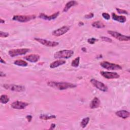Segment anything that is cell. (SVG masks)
<instances>
[{"instance_id": "obj_6", "label": "cell", "mask_w": 130, "mask_h": 130, "mask_svg": "<svg viewBox=\"0 0 130 130\" xmlns=\"http://www.w3.org/2000/svg\"><path fill=\"white\" fill-rule=\"evenodd\" d=\"M3 87L7 90H10L11 91H17V92L23 91L25 89V87L22 85L5 84L3 85Z\"/></svg>"}, {"instance_id": "obj_33", "label": "cell", "mask_w": 130, "mask_h": 130, "mask_svg": "<svg viewBox=\"0 0 130 130\" xmlns=\"http://www.w3.org/2000/svg\"><path fill=\"white\" fill-rule=\"evenodd\" d=\"M0 76H1V77H4V76H6V75H5L4 73H3L2 71H1V72H0Z\"/></svg>"}, {"instance_id": "obj_5", "label": "cell", "mask_w": 130, "mask_h": 130, "mask_svg": "<svg viewBox=\"0 0 130 130\" xmlns=\"http://www.w3.org/2000/svg\"><path fill=\"white\" fill-rule=\"evenodd\" d=\"M100 64L102 67L108 70H118L122 69V67L120 65L108 61H102L100 63Z\"/></svg>"}, {"instance_id": "obj_9", "label": "cell", "mask_w": 130, "mask_h": 130, "mask_svg": "<svg viewBox=\"0 0 130 130\" xmlns=\"http://www.w3.org/2000/svg\"><path fill=\"white\" fill-rule=\"evenodd\" d=\"M36 41L38 42L39 43H40V44H42L43 45L47 46V47H55L56 46H57L59 44L58 42H54V41H49L46 39H41V38H35L34 39Z\"/></svg>"}, {"instance_id": "obj_7", "label": "cell", "mask_w": 130, "mask_h": 130, "mask_svg": "<svg viewBox=\"0 0 130 130\" xmlns=\"http://www.w3.org/2000/svg\"><path fill=\"white\" fill-rule=\"evenodd\" d=\"M29 51L28 48H21V49H11L9 51V55L12 57L18 55H22L26 54Z\"/></svg>"}, {"instance_id": "obj_4", "label": "cell", "mask_w": 130, "mask_h": 130, "mask_svg": "<svg viewBox=\"0 0 130 130\" xmlns=\"http://www.w3.org/2000/svg\"><path fill=\"white\" fill-rule=\"evenodd\" d=\"M107 32L110 35L120 41H128L130 39L129 36H125L115 31L108 30Z\"/></svg>"}, {"instance_id": "obj_27", "label": "cell", "mask_w": 130, "mask_h": 130, "mask_svg": "<svg viewBox=\"0 0 130 130\" xmlns=\"http://www.w3.org/2000/svg\"><path fill=\"white\" fill-rule=\"evenodd\" d=\"M116 10H117L118 13H119V14H128L127 11L125 10H122V9H119V8H116Z\"/></svg>"}, {"instance_id": "obj_25", "label": "cell", "mask_w": 130, "mask_h": 130, "mask_svg": "<svg viewBox=\"0 0 130 130\" xmlns=\"http://www.w3.org/2000/svg\"><path fill=\"white\" fill-rule=\"evenodd\" d=\"M79 62H80V57L78 56L75 58L71 63V66L74 67H78L79 65Z\"/></svg>"}, {"instance_id": "obj_28", "label": "cell", "mask_w": 130, "mask_h": 130, "mask_svg": "<svg viewBox=\"0 0 130 130\" xmlns=\"http://www.w3.org/2000/svg\"><path fill=\"white\" fill-rule=\"evenodd\" d=\"M9 35V33L7 32H4L2 31H0V37L1 38H6Z\"/></svg>"}, {"instance_id": "obj_13", "label": "cell", "mask_w": 130, "mask_h": 130, "mask_svg": "<svg viewBox=\"0 0 130 130\" xmlns=\"http://www.w3.org/2000/svg\"><path fill=\"white\" fill-rule=\"evenodd\" d=\"M59 14V12H55V13L51 15H47L44 13H41L40 14V15H39V17L41 18V19H44V20H53V19H55V18H56L57 17V16H58Z\"/></svg>"}, {"instance_id": "obj_26", "label": "cell", "mask_w": 130, "mask_h": 130, "mask_svg": "<svg viewBox=\"0 0 130 130\" xmlns=\"http://www.w3.org/2000/svg\"><path fill=\"white\" fill-rule=\"evenodd\" d=\"M101 38L103 41H105V42H108L109 43H111L112 42V40L111 39H110L108 37H107L102 36V37H101Z\"/></svg>"}, {"instance_id": "obj_31", "label": "cell", "mask_w": 130, "mask_h": 130, "mask_svg": "<svg viewBox=\"0 0 130 130\" xmlns=\"http://www.w3.org/2000/svg\"><path fill=\"white\" fill-rule=\"evenodd\" d=\"M93 16H94L93 13H90V14H87V15H85V18H87V19H89V18H92V17H93Z\"/></svg>"}, {"instance_id": "obj_12", "label": "cell", "mask_w": 130, "mask_h": 130, "mask_svg": "<svg viewBox=\"0 0 130 130\" xmlns=\"http://www.w3.org/2000/svg\"><path fill=\"white\" fill-rule=\"evenodd\" d=\"M28 106V103L22 102V101H16L13 102L11 104V107L15 109H23L26 107Z\"/></svg>"}, {"instance_id": "obj_32", "label": "cell", "mask_w": 130, "mask_h": 130, "mask_svg": "<svg viewBox=\"0 0 130 130\" xmlns=\"http://www.w3.org/2000/svg\"><path fill=\"white\" fill-rule=\"evenodd\" d=\"M26 118H27L28 121L30 122L32 119V116L31 115H27L26 116Z\"/></svg>"}, {"instance_id": "obj_24", "label": "cell", "mask_w": 130, "mask_h": 130, "mask_svg": "<svg viewBox=\"0 0 130 130\" xmlns=\"http://www.w3.org/2000/svg\"><path fill=\"white\" fill-rule=\"evenodd\" d=\"M89 121V117H85L84 118H83L81 122V126L83 128H84L86 126V125H87V124L88 123V122Z\"/></svg>"}, {"instance_id": "obj_22", "label": "cell", "mask_w": 130, "mask_h": 130, "mask_svg": "<svg viewBox=\"0 0 130 130\" xmlns=\"http://www.w3.org/2000/svg\"><path fill=\"white\" fill-rule=\"evenodd\" d=\"M56 116L54 115H47V114H42L40 116V118L43 120H48L51 119H55Z\"/></svg>"}, {"instance_id": "obj_2", "label": "cell", "mask_w": 130, "mask_h": 130, "mask_svg": "<svg viewBox=\"0 0 130 130\" xmlns=\"http://www.w3.org/2000/svg\"><path fill=\"white\" fill-rule=\"evenodd\" d=\"M74 54V51L72 50H62L56 52L54 57L55 58L67 59L71 57Z\"/></svg>"}, {"instance_id": "obj_19", "label": "cell", "mask_w": 130, "mask_h": 130, "mask_svg": "<svg viewBox=\"0 0 130 130\" xmlns=\"http://www.w3.org/2000/svg\"><path fill=\"white\" fill-rule=\"evenodd\" d=\"M77 4H78V3L76 1H71L68 2L66 4L64 8H63V12H67L72 7L75 6L77 5Z\"/></svg>"}, {"instance_id": "obj_23", "label": "cell", "mask_w": 130, "mask_h": 130, "mask_svg": "<svg viewBox=\"0 0 130 130\" xmlns=\"http://www.w3.org/2000/svg\"><path fill=\"white\" fill-rule=\"evenodd\" d=\"M0 101H1V102L2 103V104H7L9 101V97L7 95H6V94H3L1 96V98H0Z\"/></svg>"}, {"instance_id": "obj_30", "label": "cell", "mask_w": 130, "mask_h": 130, "mask_svg": "<svg viewBox=\"0 0 130 130\" xmlns=\"http://www.w3.org/2000/svg\"><path fill=\"white\" fill-rule=\"evenodd\" d=\"M102 16L104 19H105L106 20H109L110 18V15L108 13H103L102 14Z\"/></svg>"}, {"instance_id": "obj_34", "label": "cell", "mask_w": 130, "mask_h": 130, "mask_svg": "<svg viewBox=\"0 0 130 130\" xmlns=\"http://www.w3.org/2000/svg\"><path fill=\"white\" fill-rule=\"evenodd\" d=\"M55 124H54V123L51 124V127H50V129H53V128L55 127Z\"/></svg>"}, {"instance_id": "obj_37", "label": "cell", "mask_w": 130, "mask_h": 130, "mask_svg": "<svg viewBox=\"0 0 130 130\" xmlns=\"http://www.w3.org/2000/svg\"><path fill=\"white\" fill-rule=\"evenodd\" d=\"M84 24V23L82 22H80L79 23V26H81V25H83Z\"/></svg>"}, {"instance_id": "obj_20", "label": "cell", "mask_w": 130, "mask_h": 130, "mask_svg": "<svg viewBox=\"0 0 130 130\" xmlns=\"http://www.w3.org/2000/svg\"><path fill=\"white\" fill-rule=\"evenodd\" d=\"M14 63L15 65H17L18 66H20V67H26L28 64L27 62L23 60L22 59H17L16 60Z\"/></svg>"}, {"instance_id": "obj_1", "label": "cell", "mask_w": 130, "mask_h": 130, "mask_svg": "<svg viewBox=\"0 0 130 130\" xmlns=\"http://www.w3.org/2000/svg\"><path fill=\"white\" fill-rule=\"evenodd\" d=\"M47 85L52 88L58 90H64L68 88H74L77 86L75 84L64 82H55L50 81L47 82Z\"/></svg>"}, {"instance_id": "obj_29", "label": "cell", "mask_w": 130, "mask_h": 130, "mask_svg": "<svg viewBox=\"0 0 130 130\" xmlns=\"http://www.w3.org/2000/svg\"><path fill=\"white\" fill-rule=\"evenodd\" d=\"M98 40L96 39L95 38H90V39H88L87 40V42L88 43L90 44H94V43L97 41Z\"/></svg>"}, {"instance_id": "obj_36", "label": "cell", "mask_w": 130, "mask_h": 130, "mask_svg": "<svg viewBox=\"0 0 130 130\" xmlns=\"http://www.w3.org/2000/svg\"><path fill=\"white\" fill-rule=\"evenodd\" d=\"M0 22H1V23H5V21H4V20H3V19H2V18H1V20H0Z\"/></svg>"}, {"instance_id": "obj_18", "label": "cell", "mask_w": 130, "mask_h": 130, "mask_svg": "<svg viewBox=\"0 0 130 130\" xmlns=\"http://www.w3.org/2000/svg\"><path fill=\"white\" fill-rule=\"evenodd\" d=\"M66 61L64 60H61V59H59V60H57L56 61H54V62H52V63H51V64H50V67L51 69H54L56 68L61 65H62L64 63H66Z\"/></svg>"}, {"instance_id": "obj_10", "label": "cell", "mask_w": 130, "mask_h": 130, "mask_svg": "<svg viewBox=\"0 0 130 130\" xmlns=\"http://www.w3.org/2000/svg\"><path fill=\"white\" fill-rule=\"evenodd\" d=\"M101 75L104 78L108 79H116L119 77V75L116 72H105L101 71L100 72Z\"/></svg>"}, {"instance_id": "obj_21", "label": "cell", "mask_w": 130, "mask_h": 130, "mask_svg": "<svg viewBox=\"0 0 130 130\" xmlns=\"http://www.w3.org/2000/svg\"><path fill=\"white\" fill-rule=\"evenodd\" d=\"M92 26L94 27L98 28H104L105 27V25L104 24L101 22V21H95L92 23Z\"/></svg>"}, {"instance_id": "obj_8", "label": "cell", "mask_w": 130, "mask_h": 130, "mask_svg": "<svg viewBox=\"0 0 130 130\" xmlns=\"http://www.w3.org/2000/svg\"><path fill=\"white\" fill-rule=\"evenodd\" d=\"M91 83L96 88L103 92H106L108 91V87L103 83L94 79H91L90 80Z\"/></svg>"}, {"instance_id": "obj_15", "label": "cell", "mask_w": 130, "mask_h": 130, "mask_svg": "<svg viewBox=\"0 0 130 130\" xmlns=\"http://www.w3.org/2000/svg\"><path fill=\"white\" fill-rule=\"evenodd\" d=\"M112 17L114 20L121 23H124L126 21V18L124 16L117 15L114 13H112Z\"/></svg>"}, {"instance_id": "obj_17", "label": "cell", "mask_w": 130, "mask_h": 130, "mask_svg": "<svg viewBox=\"0 0 130 130\" xmlns=\"http://www.w3.org/2000/svg\"><path fill=\"white\" fill-rule=\"evenodd\" d=\"M100 100L97 97H94L91 101L90 104V107L91 109H95L98 108L100 105Z\"/></svg>"}, {"instance_id": "obj_14", "label": "cell", "mask_w": 130, "mask_h": 130, "mask_svg": "<svg viewBox=\"0 0 130 130\" xmlns=\"http://www.w3.org/2000/svg\"><path fill=\"white\" fill-rule=\"evenodd\" d=\"M40 57V56L38 54H31L24 56V58L30 62H36L39 60Z\"/></svg>"}, {"instance_id": "obj_38", "label": "cell", "mask_w": 130, "mask_h": 130, "mask_svg": "<svg viewBox=\"0 0 130 130\" xmlns=\"http://www.w3.org/2000/svg\"><path fill=\"white\" fill-rule=\"evenodd\" d=\"M82 51H84V52H85V51H86V48H82Z\"/></svg>"}, {"instance_id": "obj_3", "label": "cell", "mask_w": 130, "mask_h": 130, "mask_svg": "<svg viewBox=\"0 0 130 130\" xmlns=\"http://www.w3.org/2000/svg\"><path fill=\"white\" fill-rule=\"evenodd\" d=\"M36 17L35 15H14L12 19L14 21L20 22H26L35 19Z\"/></svg>"}, {"instance_id": "obj_11", "label": "cell", "mask_w": 130, "mask_h": 130, "mask_svg": "<svg viewBox=\"0 0 130 130\" xmlns=\"http://www.w3.org/2000/svg\"><path fill=\"white\" fill-rule=\"evenodd\" d=\"M69 29H70V27L69 26H62L61 27H60L57 29L54 30L52 32V35L56 37H59L66 34Z\"/></svg>"}, {"instance_id": "obj_35", "label": "cell", "mask_w": 130, "mask_h": 130, "mask_svg": "<svg viewBox=\"0 0 130 130\" xmlns=\"http://www.w3.org/2000/svg\"><path fill=\"white\" fill-rule=\"evenodd\" d=\"M0 58H1V63H6V62L5 61V60H3V59H2V58L1 57H0Z\"/></svg>"}, {"instance_id": "obj_16", "label": "cell", "mask_w": 130, "mask_h": 130, "mask_svg": "<svg viewBox=\"0 0 130 130\" xmlns=\"http://www.w3.org/2000/svg\"><path fill=\"white\" fill-rule=\"evenodd\" d=\"M115 114L117 116H118L120 118H122L123 119H126V118H128L130 115L129 112H128L126 110H124L117 111L115 113Z\"/></svg>"}]
</instances>
